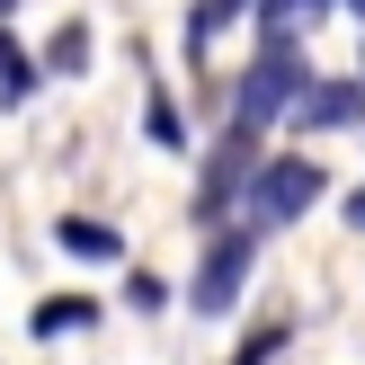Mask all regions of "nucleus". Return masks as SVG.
<instances>
[{
    "instance_id": "nucleus-1",
    "label": "nucleus",
    "mask_w": 365,
    "mask_h": 365,
    "mask_svg": "<svg viewBox=\"0 0 365 365\" xmlns=\"http://www.w3.org/2000/svg\"><path fill=\"white\" fill-rule=\"evenodd\" d=\"M312 89V63H303L294 45H267L259 63L241 71V89H232V125H250V134H267L277 116H294V98Z\"/></svg>"
},
{
    "instance_id": "nucleus-2",
    "label": "nucleus",
    "mask_w": 365,
    "mask_h": 365,
    "mask_svg": "<svg viewBox=\"0 0 365 365\" xmlns=\"http://www.w3.org/2000/svg\"><path fill=\"white\" fill-rule=\"evenodd\" d=\"M321 187H330V178H321V160H303V152H285V160H259V170H250V196H241V214L259 232H285V223H303V214L321 205Z\"/></svg>"
},
{
    "instance_id": "nucleus-3",
    "label": "nucleus",
    "mask_w": 365,
    "mask_h": 365,
    "mask_svg": "<svg viewBox=\"0 0 365 365\" xmlns=\"http://www.w3.org/2000/svg\"><path fill=\"white\" fill-rule=\"evenodd\" d=\"M259 241H267L259 223H241V232H214L205 267H196V285H187V303H196L205 321H223L232 303H241V285H250V259H259Z\"/></svg>"
},
{
    "instance_id": "nucleus-4",
    "label": "nucleus",
    "mask_w": 365,
    "mask_h": 365,
    "mask_svg": "<svg viewBox=\"0 0 365 365\" xmlns=\"http://www.w3.org/2000/svg\"><path fill=\"white\" fill-rule=\"evenodd\" d=\"M250 170H259V134H250V125H223V143H214V160H205V187H196V223L205 232H223L232 196H250Z\"/></svg>"
},
{
    "instance_id": "nucleus-5",
    "label": "nucleus",
    "mask_w": 365,
    "mask_h": 365,
    "mask_svg": "<svg viewBox=\"0 0 365 365\" xmlns=\"http://www.w3.org/2000/svg\"><path fill=\"white\" fill-rule=\"evenodd\" d=\"M356 116H365V89L356 81H312L294 98V125H303V134H339V125H356Z\"/></svg>"
},
{
    "instance_id": "nucleus-6",
    "label": "nucleus",
    "mask_w": 365,
    "mask_h": 365,
    "mask_svg": "<svg viewBox=\"0 0 365 365\" xmlns=\"http://www.w3.org/2000/svg\"><path fill=\"white\" fill-rule=\"evenodd\" d=\"M339 0H259V27H267V45H294L303 27H321Z\"/></svg>"
},
{
    "instance_id": "nucleus-7",
    "label": "nucleus",
    "mask_w": 365,
    "mask_h": 365,
    "mask_svg": "<svg viewBox=\"0 0 365 365\" xmlns=\"http://www.w3.org/2000/svg\"><path fill=\"white\" fill-rule=\"evenodd\" d=\"M250 9H259V0H196V9H187V45H196V53H205V45H214V36H223V27H232V18H250Z\"/></svg>"
},
{
    "instance_id": "nucleus-8",
    "label": "nucleus",
    "mask_w": 365,
    "mask_h": 365,
    "mask_svg": "<svg viewBox=\"0 0 365 365\" xmlns=\"http://www.w3.org/2000/svg\"><path fill=\"white\" fill-rule=\"evenodd\" d=\"M98 321V303H81V294H63V303H36V339H63V330H89Z\"/></svg>"
},
{
    "instance_id": "nucleus-9",
    "label": "nucleus",
    "mask_w": 365,
    "mask_h": 365,
    "mask_svg": "<svg viewBox=\"0 0 365 365\" xmlns=\"http://www.w3.org/2000/svg\"><path fill=\"white\" fill-rule=\"evenodd\" d=\"M53 241H63L71 259H116V250H125V241H116L107 223H53Z\"/></svg>"
},
{
    "instance_id": "nucleus-10",
    "label": "nucleus",
    "mask_w": 365,
    "mask_h": 365,
    "mask_svg": "<svg viewBox=\"0 0 365 365\" xmlns=\"http://www.w3.org/2000/svg\"><path fill=\"white\" fill-rule=\"evenodd\" d=\"M27 89H36V63H27V53L9 45V53H0V98L18 107V98H27Z\"/></svg>"
},
{
    "instance_id": "nucleus-11",
    "label": "nucleus",
    "mask_w": 365,
    "mask_h": 365,
    "mask_svg": "<svg viewBox=\"0 0 365 365\" xmlns=\"http://www.w3.org/2000/svg\"><path fill=\"white\" fill-rule=\"evenodd\" d=\"M143 134H152L160 152H178V107H170V98H152V107H143Z\"/></svg>"
},
{
    "instance_id": "nucleus-12",
    "label": "nucleus",
    "mask_w": 365,
    "mask_h": 365,
    "mask_svg": "<svg viewBox=\"0 0 365 365\" xmlns=\"http://www.w3.org/2000/svg\"><path fill=\"white\" fill-rule=\"evenodd\" d=\"M45 63H53V71H81V63H89V27H63V36H53V53H45Z\"/></svg>"
},
{
    "instance_id": "nucleus-13",
    "label": "nucleus",
    "mask_w": 365,
    "mask_h": 365,
    "mask_svg": "<svg viewBox=\"0 0 365 365\" xmlns=\"http://www.w3.org/2000/svg\"><path fill=\"white\" fill-rule=\"evenodd\" d=\"M277 348H285V321H267V330H259V339H250V348H241V356H232V365H267V356H277Z\"/></svg>"
},
{
    "instance_id": "nucleus-14",
    "label": "nucleus",
    "mask_w": 365,
    "mask_h": 365,
    "mask_svg": "<svg viewBox=\"0 0 365 365\" xmlns=\"http://www.w3.org/2000/svg\"><path fill=\"white\" fill-rule=\"evenodd\" d=\"M125 294H134V312H160V303H170V285H160V277H134Z\"/></svg>"
},
{
    "instance_id": "nucleus-15",
    "label": "nucleus",
    "mask_w": 365,
    "mask_h": 365,
    "mask_svg": "<svg viewBox=\"0 0 365 365\" xmlns=\"http://www.w3.org/2000/svg\"><path fill=\"white\" fill-rule=\"evenodd\" d=\"M348 223H356V232H365V187H356V196H348Z\"/></svg>"
},
{
    "instance_id": "nucleus-16",
    "label": "nucleus",
    "mask_w": 365,
    "mask_h": 365,
    "mask_svg": "<svg viewBox=\"0 0 365 365\" xmlns=\"http://www.w3.org/2000/svg\"><path fill=\"white\" fill-rule=\"evenodd\" d=\"M339 9H356V18H365V0H339Z\"/></svg>"
},
{
    "instance_id": "nucleus-17",
    "label": "nucleus",
    "mask_w": 365,
    "mask_h": 365,
    "mask_svg": "<svg viewBox=\"0 0 365 365\" xmlns=\"http://www.w3.org/2000/svg\"><path fill=\"white\" fill-rule=\"evenodd\" d=\"M9 9H18V0H0V18H9Z\"/></svg>"
},
{
    "instance_id": "nucleus-18",
    "label": "nucleus",
    "mask_w": 365,
    "mask_h": 365,
    "mask_svg": "<svg viewBox=\"0 0 365 365\" xmlns=\"http://www.w3.org/2000/svg\"><path fill=\"white\" fill-rule=\"evenodd\" d=\"M0 53H9V45H0Z\"/></svg>"
}]
</instances>
